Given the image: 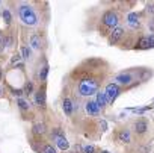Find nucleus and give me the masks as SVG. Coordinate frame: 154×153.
<instances>
[{
  "label": "nucleus",
  "instance_id": "f257e3e1",
  "mask_svg": "<svg viewBox=\"0 0 154 153\" xmlns=\"http://www.w3.org/2000/svg\"><path fill=\"white\" fill-rule=\"evenodd\" d=\"M18 15H20V20L27 26H36L38 24V15L30 5H21L18 8Z\"/></svg>",
  "mask_w": 154,
  "mask_h": 153
},
{
  "label": "nucleus",
  "instance_id": "f03ea898",
  "mask_svg": "<svg viewBox=\"0 0 154 153\" xmlns=\"http://www.w3.org/2000/svg\"><path fill=\"white\" fill-rule=\"evenodd\" d=\"M97 90H98V84H97V81H92V79H83V81L79 84V94L83 96V97H88V96L95 94Z\"/></svg>",
  "mask_w": 154,
  "mask_h": 153
},
{
  "label": "nucleus",
  "instance_id": "7ed1b4c3",
  "mask_svg": "<svg viewBox=\"0 0 154 153\" xmlns=\"http://www.w3.org/2000/svg\"><path fill=\"white\" fill-rule=\"evenodd\" d=\"M101 20H103V24H104L106 27H113V29L118 26V21H119L118 15H116L113 11H107V12H104Z\"/></svg>",
  "mask_w": 154,
  "mask_h": 153
},
{
  "label": "nucleus",
  "instance_id": "20e7f679",
  "mask_svg": "<svg viewBox=\"0 0 154 153\" xmlns=\"http://www.w3.org/2000/svg\"><path fill=\"white\" fill-rule=\"evenodd\" d=\"M106 96H107V99H109V102H113L118 96H119V87L116 85V84H109L107 87H106Z\"/></svg>",
  "mask_w": 154,
  "mask_h": 153
},
{
  "label": "nucleus",
  "instance_id": "39448f33",
  "mask_svg": "<svg viewBox=\"0 0 154 153\" xmlns=\"http://www.w3.org/2000/svg\"><path fill=\"white\" fill-rule=\"evenodd\" d=\"M35 103H36V106H39V108H45V87L42 85L36 93H35Z\"/></svg>",
  "mask_w": 154,
  "mask_h": 153
},
{
  "label": "nucleus",
  "instance_id": "423d86ee",
  "mask_svg": "<svg viewBox=\"0 0 154 153\" xmlns=\"http://www.w3.org/2000/svg\"><path fill=\"white\" fill-rule=\"evenodd\" d=\"M115 81H116V85H130L131 81H133V76L130 73H121L118 76H115Z\"/></svg>",
  "mask_w": 154,
  "mask_h": 153
},
{
  "label": "nucleus",
  "instance_id": "0eeeda50",
  "mask_svg": "<svg viewBox=\"0 0 154 153\" xmlns=\"http://www.w3.org/2000/svg\"><path fill=\"white\" fill-rule=\"evenodd\" d=\"M154 46V37H142L137 41V49H149Z\"/></svg>",
  "mask_w": 154,
  "mask_h": 153
},
{
  "label": "nucleus",
  "instance_id": "6e6552de",
  "mask_svg": "<svg viewBox=\"0 0 154 153\" xmlns=\"http://www.w3.org/2000/svg\"><path fill=\"white\" fill-rule=\"evenodd\" d=\"M122 35H124V29H122V27H115V29L112 30L110 37H109V43H110V44L118 43V41L122 38Z\"/></svg>",
  "mask_w": 154,
  "mask_h": 153
},
{
  "label": "nucleus",
  "instance_id": "1a4fd4ad",
  "mask_svg": "<svg viewBox=\"0 0 154 153\" xmlns=\"http://www.w3.org/2000/svg\"><path fill=\"white\" fill-rule=\"evenodd\" d=\"M85 109H86V114H89V115H92V117H95V115H98V114H100V108H98V106H97V103H95V102H92V100L86 102Z\"/></svg>",
  "mask_w": 154,
  "mask_h": 153
},
{
  "label": "nucleus",
  "instance_id": "9d476101",
  "mask_svg": "<svg viewBox=\"0 0 154 153\" xmlns=\"http://www.w3.org/2000/svg\"><path fill=\"white\" fill-rule=\"evenodd\" d=\"M95 103H97V106H98L100 109H103V108H104V106L109 103V99H107V96H106V93H104V91H100V93H97Z\"/></svg>",
  "mask_w": 154,
  "mask_h": 153
},
{
  "label": "nucleus",
  "instance_id": "9b49d317",
  "mask_svg": "<svg viewBox=\"0 0 154 153\" xmlns=\"http://www.w3.org/2000/svg\"><path fill=\"white\" fill-rule=\"evenodd\" d=\"M127 23H128L130 27L137 29L139 27V15H137V12H130L128 17H127Z\"/></svg>",
  "mask_w": 154,
  "mask_h": 153
},
{
  "label": "nucleus",
  "instance_id": "f8f14e48",
  "mask_svg": "<svg viewBox=\"0 0 154 153\" xmlns=\"http://www.w3.org/2000/svg\"><path fill=\"white\" fill-rule=\"evenodd\" d=\"M146 129H148V124H146L145 120H137V121L134 123V132H136V133L142 135V133L146 132Z\"/></svg>",
  "mask_w": 154,
  "mask_h": 153
},
{
  "label": "nucleus",
  "instance_id": "ddd939ff",
  "mask_svg": "<svg viewBox=\"0 0 154 153\" xmlns=\"http://www.w3.org/2000/svg\"><path fill=\"white\" fill-rule=\"evenodd\" d=\"M54 142H56V147L60 148V150H68L69 148V142L65 136H59V138H54Z\"/></svg>",
  "mask_w": 154,
  "mask_h": 153
},
{
  "label": "nucleus",
  "instance_id": "4468645a",
  "mask_svg": "<svg viewBox=\"0 0 154 153\" xmlns=\"http://www.w3.org/2000/svg\"><path fill=\"white\" fill-rule=\"evenodd\" d=\"M62 108H63V112H65L66 115H71L72 111H74V105H72V102H71L69 99H63Z\"/></svg>",
  "mask_w": 154,
  "mask_h": 153
},
{
  "label": "nucleus",
  "instance_id": "2eb2a0df",
  "mask_svg": "<svg viewBox=\"0 0 154 153\" xmlns=\"http://www.w3.org/2000/svg\"><path fill=\"white\" fill-rule=\"evenodd\" d=\"M32 132H33L35 135H44V133L47 132V127H45L44 123H36V124H33Z\"/></svg>",
  "mask_w": 154,
  "mask_h": 153
},
{
  "label": "nucleus",
  "instance_id": "dca6fc26",
  "mask_svg": "<svg viewBox=\"0 0 154 153\" xmlns=\"http://www.w3.org/2000/svg\"><path fill=\"white\" fill-rule=\"evenodd\" d=\"M29 43H30V46H32L35 50H39V49H41V40H39V37H38L36 33L30 35V38H29Z\"/></svg>",
  "mask_w": 154,
  "mask_h": 153
},
{
  "label": "nucleus",
  "instance_id": "f3484780",
  "mask_svg": "<svg viewBox=\"0 0 154 153\" xmlns=\"http://www.w3.org/2000/svg\"><path fill=\"white\" fill-rule=\"evenodd\" d=\"M118 139H119L121 142H130V141H131V135H130V132H128L127 129H124V130H121V132L118 133Z\"/></svg>",
  "mask_w": 154,
  "mask_h": 153
},
{
  "label": "nucleus",
  "instance_id": "a211bd4d",
  "mask_svg": "<svg viewBox=\"0 0 154 153\" xmlns=\"http://www.w3.org/2000/svg\"><path fill=\"white\" fill-rule=\"evenodd\" d=\"M11 65H12V67H14V65L23 67V56H21L20 53H15V55L11 58Z\"/></svg>",
  "mask_w": 154,
  "mask_h": 153
},
{
  "label": "nucleus",
  "instance_id": "6ab92c4d",
  "mask_svg": "<svg viewBox=\"0 0 154 153\" xmlns=\"http://www.w3.org/2000/svg\"><path fill=\"white\" fill-rule=\"evenodd\" d=\"M47 74H48V65H44V67L39 70V74H38L39 82H45V81H47Z\"/></svg>",
  "mask_w": 154,
  "mask_h": 153
},
{
  "label": "nucleus",
  "instance_id": "aec40b11",
  "mask_svg": "<svg viewBox=\"0 0 154 153\" xmlns=\"http://www.w3.org/2000/svg\"><path fill=\"white\" fill-rule=\"evenodd\" d=\"M17 105H18V108H20L21 111H29V108H30L29 102L24 100V99H17Z\"/></svg>",
  "mask_w": 154,
  "mask_h": 153
},
{
  "label": "nucleus",
  "instance_id": "412c9836",
  "mask_svg": "<svg viewBox=\"0 0 154 153\" xmlns=\"http://www.w3.org/2000/svg\"><path fill=\"white\" fill-rule=\"evenodd\" d=\"M2 17H3V21H5L6 24H11V21H12V14H11L9 9H3Z\"/></svg>",
  "mask_w": 154,
  "mask_h": 153
},
{
  "label": "nucleus",
  "instance_id": "4be33fe9",
  "mask_svg": "<svg viewBox=\"0 0 154 153\" xmlns=\"http://www.w3.org/2000/svg\"><path fill=\"white\" fill-rule=\"evenodd\" d=\"M21 56H23L24 59H29V58L32 56L30 49H29V47H21Z\"/></svg>",
  "mask_w": 154,
  "mask_h": 153
},
{
  "label": "nucleus",
  "instance_id": "5701e85b",
  "mask_svg": "<svg viewBox=\"0 0 154 153\" xmlns=\"http://www.w3.org/2000/svg\"><path fill=\"white\" fill-rule=\"evenodd\" d=\"M42 153H57V150H56V147H53L50 144H45L44 148H42Z\"/></svg>",
  "mask_w": 154,
  "mask_h": 153
},
{
  "label": "nucleus",
  "instance_id": "b1692460",
  "mask_svg": "<svg viewBox=\"0 0 154 153\" xmlns=\"http://www.w3.org/2000/svg\"><path fill=\"white\" fill-rule=\"evenodd\" d=\"M32 91H33V84H32V82H27V84L24 85V90H23V93H24V94H30Z\"/></svg>",
  "mask_w": 154,
  "mask_h": 153
},
{
  "label": "nucleus",
  "instance_id": "393cba45",
  "mask_svg": "<svg viewBox=\"0 0 154 153\" xmlns=\"http://www.w3.org/2000/svg\"><path fill=\"white\" fill-rule=\"evenodd\" d=\"M53 136H54V138H59V136H65V135H63V132H62L60 127H56V129L53 130Z\"/></svg>",
  "mask_w": 154,
  "mask_h": 153
},
{
  "label": "nucleus",
  "instance_id": "a878e982",
  "mask_svg": "<svg viewBox=\"0 0 154 153\" xmlns=\"http://www.w3.org/2000/svg\"><path fill=\"white\" fill-rule=\"evenodd\" d=\"M11 44H12V38H11L9 35H6V37L3 38V47H5V46H6V47H9Z\"/></svg>",
  "mask_w": 154,
  "mask_h": 153
},
{
  "label": "nucleus",
  "instance_id": "bb28decb",
  "mask_svg": "<svg viewBox=\"0 0 154 153\" xmlns=\"http://www.w3.org/2000/svg\"><path fill=\"white\" fill-rule=\"evenodd\" d=\"M83 153H95V147L94 145H85L83 147Z\"/></svg>",
  "mask_w": 154,
  "mask_h": 153
},
{
  "label": "nucleus",
  "instance_id": "cd10ccee",
  "mask_svg": "<svg viewBox=\"0 0 154 153\" xmlns=\"http://www.w3.org/2000/svg\"><path fill=\"white\" fill-rule=\"evenodd\" d=\"M146 12L154 15V5H148V6H146Z\"/></svg>",
  "mask_w": 154,
  "mask_h": 153
},
{
  "label": "nucleus",
  "instance_id": "c85d7f7f",
  "mask_svg": "<svg viewBox=\"0 0 154 153\" xmlns=\"http://www.w3.org/2000/svg\"><path fill=\"white\" fill-rule=\"evenodd\" d=\"M3 96V90H2V87H0V97Z\"/></svg>",
  "mask_w": 154,
  "mask_h": 153
},
{
  "label": "nucleus",
  "instance_id": "c756f323",
  "mask_svg": "<svg viewBox=\"0 0 154 153\" xmlns=\"http://www.w3.org/2000/svg\"><path fill=\"white\" fill-rule=\"evenodd\" d=\"M0 79H2V70H0Z\"/></svg>",
  "mask_w": 154,
  "mask_h": 153
},
{
  "label": "nucleus",
  "instance_id": "7c9ffc66",
  "mask_svg": "<svg viewBox=\"0 0 154 153\" xmlns=\"http://www.w3.org/2000/svg\"><path fill=\"white\" fill-rule=\"evenodd\" d=\"M101 153H109V151H106V150H103V151H101Z\"/></svg>",
  "mask_w": 154,
  "mask_h": 153
},
{
  "label": "nucleus",
  "instance_id": "2f4dec72",
  "mask_svg": "<svg viewBox=\"0 0 154 153\" xmlns=\"http://www.w3.org/2000/svg\"><path fill=\"white\" fill-rule=\"evenodd\" d=\"M0 37H2V32H0Z\"/></svg>",
  "mask_w": 154,
  "mask_h": 153
}]
</instances>
